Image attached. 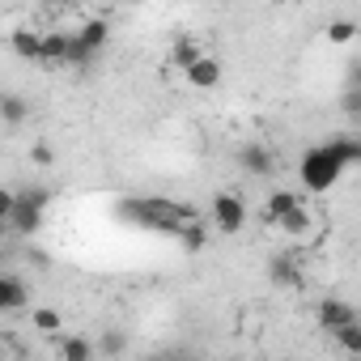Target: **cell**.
<instances>
[{"instance_id":"6da1fadb","label":"cell","mask_w":361,"mask_h":361,"mask_svg":"<svg viewBox=\"0 0 361 361\" xmlns=\"http://www.w3.org/2000/svg\"><path fill=\"white\" fill-rule=\"evenodd\" d=\"M353 166H361V136H336V140L314 145V149L302 153L298 178L310 196H327L340 183V174L353 170Z\"/></svg>"},{"instance_id":"7a4b0ae2","label":"cell","mask_w":361,"mask_h":361,"mask_svg":"<svg viewBox=\"0 0 361 361\" xmlns=\"http://www.w3.org/2000/svg\"><path fill=\"white\" fill-rule=\"evenodd\" d=\"M272 230H276L285 243H293V247H310V243H319V238H323V213H319L314 204H306V200H302V204H298L281 226H272Z\"/></svg>"},{"instance_id":"3957f363","label":"cell","mask_w":361,"mask_h":361,"mask_svg":"<svg viewBox=\"0 0 361 361\" xmlns=\"http://www.w3.org/2000/svg\"><path fill=\"white\" fill-rule=\"evenodd\" d=\"M47 200H51V192H43V188H35V192H22L5 226H9L13 234H35V230L43 226V209H47Z\"/></svg>"},{"instance_id":"277c9868","label":"cell","mask_w":361,"mask_h":361,"mask_svg":"<svg viewBox=\"0 0 361 361\" xmlns=\"http://www.w3.org/2000/svg\"><path fill=\"white\" fill-rule=\"evenodd\" d=\"M209 213H213V226L221 234H243V226H247V200L234 192H217L209 200Z\"/></svg>"},{"instance_id":"5b68a950","label":"cell","mask_w":361,"mask_h":361,"mask_svg":"<svg viewBox=\"0 0 361 361\" xmlns=\"http://www.w3.org/2000/svg\"><path fill=\"white\" fill-rule=\"evenodd\" d=\"M106 39H111V30H106L102 18H90L85 26H77V30H73V43H77V68H85V64L106 47Z\"/></svg>"},{"instance_id":"8992f818","label":"cell","mask_w":361,"mask_h":361,"mask_svg":"<svg viewBox=\"0 0 361 361\" xmlns=\"http://www.w3.org/2000/svg\"><path fill=\"white\" fill-rule=\"evenodd\" d=\"M314 319H319V327H323L327 336H336L340 327L357 323V306H353V302H344V298H323V302L314 306Z\"/></svg>"},{"instance_id":"52a82bcc","label":"cell","mask_w":361,"mask_h":361,"mask_svg":"<svg viewBox=\"0 0 361 361\" xmlns=\"http://www.w3.org/2000/svg\"><path fill=\"white\" fill-rule=\"evenodd\" d=\"M238 166H243L247 174L264 178V174L276 170V153H272L268 145H259V140H247V145H238Z\"/></svg>"},{"instance_id":"ba28073f","label":"cell","mask_w":361,"mask_h":361,"mask_svg":"<svg viewBox=\"0 0 361 361\" xmlns=\"http://www.w3.org/2000/svg\"><path fill=\"white\" fill-rule=\"evenodd\" d=\"M209 51H204V43L200 39H192V35H178L174 43H170V68H178V73H188L192 64H200Z\"/></svg>"},{"instance_id":"9c48e42d","label":"cell","mask_w":361,"mask_h":361,"mask_svg":"<svg viewBox=\"0 0 361 361\" xmlns=\"http://www.w3.org/2000/svg\"><path fill=\"white\" fill-rule=\"evenodd\" d=\"M298 204H302V196H298V192H289V188L268 192V200H264V217H268V226H281Z\"/></svg>"},{"instance_id":"30bf717a","label":"cell","mask_w":361,"mask_h":361,"mask_svg":"<svg viewBox=\"0 0 361 361\" xmlns=\"http://www.w3.org/2000/svg\"><path fill=\"white\" fill-rule=\"evenodd\" d=\"M183 77H188L192 90H217V85H221V60H217V56H204V60L192 64Z\"/></svg>"},{"instance_id":"8fae6325","label":"cell","mask_w":361,"mask_h":361,"mask_svg":"<svg viewBox=\"0 0 361 361\" xmlns=\"http://www.w3.org/2000/svg\"><path fill=\"white\" fill-rule=\"evenodd\" d=\"M22 306H30V293H26V285H22V276H0V310L5 314H18Z\"/></svg>"},{"instance_id":"7c38bea8","label":"cell","mask_w":361,"mask_h":361,"mask_svg":"<svg viewBox=\"0 0 361 361\" xmlns=\"http://www.w3.org/2000/svg\"><path fill=\"white\" fill-rule=\"evenodd\" d=\"M268 276H272V285H285V289H298L302 285V268H298L293 255H272L268 259Z\"/></svg>"},{"instance_id":"4fadbf2b","label":"cell","mask_w":361,"mask_h":361,"mask_svg":"<svg viewBox=\"0 0 361 361\" xmlns=\"http://www.w3.org/2000/svg\"><path fill=\"white\" fill-rule=\"evenodd\" d=\"M9 47H13L22 60L43 64V35H39V30H13V35H9Z\"/></svg>"},{"instance_id":"5bb4252c","label":"cell","mask_w":361,"mask_h":361,"mask_svg":"<svg viewBox=\"0 0 361 361\" xmlns=\"http://www.w3.org/2000/svg\"><path fill=\"white\" fill-rule=\"evenodd\" d=\"M98 344L90 336H60V361H94Z\"/></svg>"},{"instance_id":"9a60e30c","label":"cell","mask_w":361,"mask_h":361,"mask_svg":"<svg viewBox=\"0 0 361 361\" xmlns=\"http://www.w3.org/2000/svg\"><path fill=\"white\" fill-rule=\"evenodd\" d=\"M331 340H336L340 357H348V361H361V319H357V323H348V327H340Z\"/></svg>"},{"instance_id":"2e32d148","label":"cell","mask_w":361,"mask_h":361,"mask_svg":"<svg viewBox=\"0 0 361 361\" xmlns=\"http://www.w3.org/2000/svg\"><path fill=\"white\" fill-rule=\"evenodd\" d=\"M357 35H361V30H357V22H348V18H336V22L323 26V39H327L331 47H348Z\"/></svg>"},{"instance_id":"e0dca14e","label":"cell","mask_w":361,"mask_h":361,"mask_svg":"<svg viewBox=\"0 0 361 361\" xmlns=\"http://www.w3.org/2000/svg\"><path fill=\"white\" fill-rule=\"evenodd\" d=\"M30 319H35V331H43V336H60V327H64V319H60L56 306H35Z\"/></svg>"},{"instance_id":"ac0fdd59","label":"cell","mask_w":361,"mask_h":361,"mask_svg":"<svg viewBox=\"0 0 361 361\" xmlns=\"http://www.w3.org/2000/svg\"><path fill=\"white\" fill-rule=\"evenodd\" d=\"M26 115H30V106L18 94H5V102H0V119H5L9 128H18V123H26Z\"/></svg>"},{"instance_id":"d6986e66","label":"cell","mask_w":361,"mask_h":361,"mask_svg":"<svg viewBox=\"0 0 361 361\" xmlns=\"http://www.w3.org/2000/svg\"><path fill=\"white\" fill-rule=\"evenodd\" d=\"M174 238H183V247H188V251H200V247L209 243V230H204V221L196 217V221H188L183 230H178Z\"/></svg>"},{"instance_id":"ffe728a7","label":"cell","mask_w":361,"mask_h":361,"mask_svg":"<svg viewBox=\"0 0 361 361\" xmlns=\"http://www.w3.org/2000/svg\"><path fill=\"white\" fill-rule=\"evenodd\" d=\"M98 353H102V357H123V353H128V336H123L119 327L102 331V340H98Z\"/></svg>"},{"instance_id":"44dd1931","label":"cell","mask_w":361,"mask_h":361,"mask_svg":"<svg viewBox=\"0 0 361 361\" xmlns=\"http://www.w3.org/2000/svg\"><path fill=\"white\" fill-rule=\"evenodd\" d=\"M145 361H192V353H183V348H157V353H149Z\"/></svg>"},{"instance_id":"7402d4cb","label":"cell","mask_w":361,"mask_h":361,"mask_svg":"<svg viewBox=\"0 0 361 361\" xmlns=\"http://www.w3.org/2000/svg\"><path fill=\"white\" fill-rule=\"evenodd\" d=\"M344 111H348V115H361V94H357V90H348V98H344Z\"/></svg>"},{"instance_id":"603a6c76","label":"cell","mask_w":361,"mask_h":361,"mask_svg":"<svg viewBox=\"0 0 361 361\" xmlns=\"http://www.w3.org/2000/svg\"><path fill=\"white\" fill-rule=\"evenodd\" d=\"M35 161H39V166H51V149H47V145H39V149H35Z\"/></svg>"},{"instance_id":"cb8c5ba5","label":"cell","mask_w":361,"mask_h":361,"mask_svg":"<svg viewBox=\"0 0 361 361\" xmlns=\"http://www.w3.org/2000/svg\"><path fill=\"white\" fill-rule=\"evenodd\" d=\"M353 90H357V94H361V64H357V68H353Z\"/></svg>"}]
</instances>
